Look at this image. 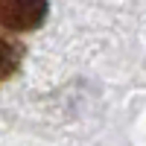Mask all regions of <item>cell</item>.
I'll return each instance as SVG.
<instances>
[{
    "label": "cell",
    "mask_w": 146,
    "mask_h": 146,
    "mask_svg": "<svg viewBox=\"0 0 146 146\" xmlns=\"http://www.w3.org/2000/svg\"><path fill=\"white\" fill-rule=\"evenodd\" d=\"M47 12H50L47 0H0V21L12 32L38 29L47 18Z\"/></svg>",
    "instance_id": "obj_1"
},
{
    "label": "cell",
    "mask_w": 146,
    "mask_h": 146,
    "mask_svg": "<svg viewBox=\"0 0 146 146\" xmlns=\"http://www.w3.org/2000/svg\"><path fill=\"white\" fill-rule=\"evenodd\" d=\"M0 47H3V73H0V79H12V73H15L18 62L23 58V50L15 44V38H9V35L0 41Z\"/></svg>",
    "instance_id": "obj_2"
}]
</instances>
